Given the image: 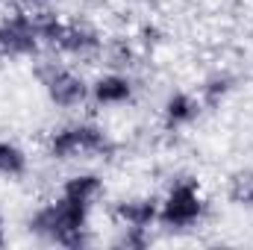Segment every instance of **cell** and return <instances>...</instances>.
I'll use <instances>...</instances> for the list:
<instances>
[{
	"mask_svg": "<svg viewBox=\"0 0 253 250\" xmlns=\"http://www.w3.org/2000/svg\"><path fill=\"white\" fill-rule=\"evenodd\" d=\"M24 227L39 242L56 245V248H68V250L91 248L97 242L94 233H91V209L80 206V203H71L62 194L39 203L27 215Z\"/></svg>",
	"mask_w": 253,
	"mask_h": 250,
	"instance_id": "1",
	"label": "cell"
},
{
	"mask_svg": "<svg viewBox=\"0 0 253 250\" xmlns=\"http://www.w3.org/2000/svg\"><path fill=\"white\" fill-rule=\"evenodd\" d=\"M115 153H118V141L94 118H68L44 135V156L56 165L112 159Z\"/></svg>",
	"mask_w": 253,
	"mask_h": 250,
	"instance_id": "2",
	"label": "cell"
},
{
	"mask_svg": "<svg viewBox=\"0 0 253 250\" xmlns=\"http://www.w3.org/2000/svg\"><path fill=\"white\" fill-rule=\"evenodd\" d=\"M209 218V197L197 177L177 174L159 194V230L165 233H191Z\"/></svg>",
	"mask_w": 253,
	"mask_h": 250,
	"instance_id": "3",
	"label": "cell"
},
{
	"mask_svg": "<svg viewBox=\"0 0 253 250\" xmlns=\"http://www.w3.org/2000/svg\"><path fill=\"white\" fill-rule=\"evenodd\" d=\"M36 68V80L47 97V103L59 112H80L83 106H88V80L74 62H68L62 56H47V59H33Z\"/></svg>",
	"mask_w": 253,
	"mask_h": 250,
	"instance_id": "4",
	"label": "cell"
},
{
	"mask_svg": "<svg viewBox=\"0 0 253 250\" xmlns=\"http://www.w3.org/2000/svg\"><path fill=\"white\" fill-rule=\"evenodd\" d=\"M44 53L36 12L30 9H12L0 15V59L3 62H21V59H39Z\"/></svg>",
	"mask_w": 253,
	"mask_h": 250,
	"instance_id": "5",
	"label": "cell"
},
{
	"mask_svg": "<svg viewBox=\"0 0 253 250\" xmlns=\"http://www.w3.org/2000/svg\"><path fill=\"white\" fill-rule=\"evenodd\" d=\"M138 100V80L132 71L121 68H103L88 80V106L103 109V112H115L126 109Z\"/></svg>",
	"mask_w": 253,
	"mask_h": 250,
	"instance_id": "6",
	"label": "cell"
},
{
	"mask_svg": "<svg viewBox=\"0 0 253 250\" xmlns=\"http://www.w3.org/2000/svg\"><path fill=\"white\" fill-rule=\"evenodd\" d=\"M103 42H106V36L100 33L97 24H91L85 18H65L62 36L50 53H56V56H62L74 65L97 62L103 53Z\"/></svg>",
	"mask_w": 253,
	"mask_h": 250,
	"instance_id": "7",
	"label": "cell"
},
{
	"mask_svg": "<svg viewBox=\"0 0 253 250\" xmlns=\"http://www.w3.org/2000/svg\"><path fill=\"white\" fill-rule=\"evenodd\" d=\"M203 112L194 88H171L159 103V124L165 132H186L203 118Z\"/></svg>",
	"mask_w": 253,
	"mask_h": 250,
	"instance_id": "8",
	"label": "cell"
},
{
	"mask_svg": "<svg viewBox=\"0 0 253 250\" xmlns=\"http://www.w3.org/2000/svg\"><path fill=\"white\" fill-rule=\"evenodd\" d=\"M112 221L115 227H138V230H156L159 227V194H124L112 203Z\"/></svg>",
	"mask_w": 253,
	"mask_h": 250,
	"instance_id": "9",
	"label": "cell"
},
{
	"mask_svg": "<svg viewBox=\"0 0 253 250\" xmlns=\"http://www.w3.org/2000/svg\"><path fill=\"white\" fill-rule=\"evenodd\" d=\"M59 194L68 197L71 203H80V206L94 209L103 200V194H106V180L94 168H80V171H71L62 183H59Z\"/></svg>",
	"mask_w": 253,
	"mask_h": 250,
	"instance_id": "10",
	"label": "cell"
},
{
	"mask_svg": "<svg viewBox=\"0 0 253 250\" xmlns=\"http://www.w3.org/2000/svg\"><path fill=\"white\" fill-rule=\"evenodd\" d=\"M194 91H197V97H200V103H203L206 112H218L233 97V91H236V74L227 71V68H215V71H209V74L200 77V83L194 85Z\"/></svg>",
	"mask_w": 253,
	"mask_h": 250,
	"instance_id": "11",
	"label": "cell"
},
{
	"mask_svg": "<svg viewBox=\"0 0 253 250\" xmlns=\"http://www.w3.org/2000/svg\"><path fill=\"white\" fill-rule=\"evenodd\" d=\"M30 168L33 162H30L27 147L15 138L0 135V183H21L30 174Z\"/></svg>",
	"mask_w": 253,
	"mask_h": 250,
	"instance_id": "12",
	"label": "cell"
},
{
	"mask_svg": "<svg viewBox=\"0 0 253 250\" xmlns=\"http://www.w3.org/2000/svg\"><path fill=\"white\" fill-rule=\"evenodd\" d=\"M141 56L144 53H141V47L135 44L132 36H106L103 53H100L106 68H121V71H135Z\"/></svg>",
	"mask_w": 253,
	"mask_h": 250,
	"instance_id": "13",
	"label": "cell"
},
{
	"mask_svg": "<svg viewBox=\"0 0 253 250\" xmlns=\"http://www.w3.org/2000/svg\"><path fill=\"white\" fill-rule=\"evenodd\" d=\"M227 200L236 209L253 212V168H239L227 177V188H224Z\"/></svg>",
	"mask_w": 253,
	"mask_h": 250,
	"instance_id": "14",
	"label": "cell"
},
{
	"mask_svg": "<svg viewBox=\"0 0 253 250\" xmlns=\"http://www.w3.org/2000/svg\"><path fill=\"white\" fill-rule=\"evenodd\" d=\"M36 27H39V36H42V44H44V53H50L62 36L65 27V15H59L53 6L47 9H36Z\"/></svg>",
	"mask_w": 253,
	"mask_h": 250,
	"instance_id": "15",
	"label": "cell"
},
{
	"mask_svg": "<svg viewBox=\"0 0 253 250\" xmlns=\"http://www.w3.org/2000/svg\"><path fill=\"white\" fill-rule=\"evenodd\" d=\"M153 245V230H138V227H115L112 248L121 250H144Z\"/></svg>",
	"mask_w": 253,
	"mask_h": 250,
	"instance_id": "16",
	"label": "cell"
},
{
	"mask_svg": "<svg viewBox=\"0 0 253 250\" xmlns=\"http://www.w3.org/2000/svg\"><path fill=\"white\" fill-rule=\"evenodd\" d=\"M135 44L141 47V53H156L162 44H165V30L156 24V21H141L132 33Z\"/></svg>",
	"mask_w": 253,
	"mask_h": 250,
	"instance_id": "17",
	"label": "cell"
},
{
	"mask_svg": "<svg viewBox=\"0 0 253 250\" xmlns=\"http://www.w3.org/2000/svg\"><path fill=\"white\" fill-rule=\"evenodd\" d=\"M0 3H6V6H12V9H30V12L53 6V0H0Z\"/></svg>",
	"mask_w": 253,
	"mask_h": 250,
	"instance_id": "18",
	"label": "cell"
},
{
	"mask_svg": "<svg viewBox=\"0 0 253 250\" xmlns=\"http://www.w3.org/2000/svg\"><path fill=\"white\" fill-rule=\"evenodd\" d=\"M6 242H9V236H6V221H3V215H0V248H6Z\"/></svg>",
	"mask_w": 253,
	"mask_h": 250,
	"instance_id": "19",
	"label": "cell"
}]
</instances>
